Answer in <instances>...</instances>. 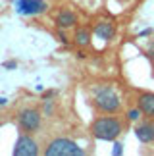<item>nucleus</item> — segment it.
<instances>
[{"label": "nucleus", "mask_w": 154, "mask_h": 156, "mask_svg": "<svg viewBox=\"0 0 154 156\" xmlns=\"http://www.w3.org/2000/svg\"><path fill=\"white\" fill-rule=\"evenodd\" d=\"M135 135L141 143L145 145H150L154 143V122H143L135 127Z\"/></svg>", "instance_id": "7"}, {"label": "nucleus", "mask_w": 154, "mask_h": 156, "mask_svg": "<svg viewBox=\"0 0 154 156\" xmlns=\"http://www.w3.org/2000/svg\"><path fill=\"white\" fill-rule=\"evenodd\" d=\"M39 151V145L37 141L33 139L29 133H21L16 141V147H14V154L16 156H37Z\"/></svg>", "instance_id": "5"}, {"label": "nucleus", "mask_w": 154, "mask_h": 156, "mask_svg": "<svg viewBox=\"0 0 154 156\" xmlns=\"http://www.w3.org/2000/svg\"><path fill=\"white\" fill-rule=\"evenodd\" d=\"M121 147H123L121 143H116V145H114V154H116V156H120V154L123 152V148H121Z\"/></svg>", "instance_id": "13"}, {"label": "nucleus", "mask_w": 154, "mask_h": 156, "mask_svg": "<svg viewBox=\"0 0 154 156\" xmlns=\"http://www.w3.org/2000/svg\"><path fill=\"white\" fill-rule=\"evenodd\" d=\"M94 35H96L98 39H102V41L114 39V35H116L114 23H112V21H98L96 25H94Z\"/></svg>", "instance_id": "9"}, {"label": "nucleus", "mask_w": 154, "mask_h": 156, "mask_svg": "<svg viewBox=\"0 0 154 156\" xmlns=\"http://www.w3.org/2000/svg\"><path fill=\"white\" fill-rule=\"evenodd\" d=\"M58 39H60L62 43H66V44H68V37L64 35V29H60V31H58Z\"/></svg>", "instance_id": "14"}, {"label": "nucleus", "mask_w": 154, "mask_h": 156, "mask_svg": "<svg viewBox=\"0 0 154 156\" xmlns=\"http://www.w3.org/2000/svg\"><path fill=\"white\" fill-rule=\"evenodd\" d=\"M127 118L131 119V122H137V119L141 118V110H139V108H133V110H129V112H127Z\"/></svg>", "instance_id": "12"}, {"label": "nucleus", "mask_w": 154, "mask_h": 156, "mask_svg": "<svg viewBox=\"0 0 154 156\" xmlns=\"http://www.w3.org/2000/svg\"><path fill=\"white\" fill-rule=\"evenodd\" d=\"M94 104L104 114H116L121 108V100L110 85H100L94 89Z\"/></svg>", "instance_id": "2"}, {"label": "nucleus", "mask_w": 154, "mask_h": 156, "mask_svg": "<svg viewBox=\"0 0 154 156\" xmlns=\"http://www.w3.org/2000/svg\"><path fill=\"white\" fill-rule=\"evenodd\" d=\"M16 66H17V62H14V60H12V62H6V64H4V68H6V69H14Z\"/></svg>", "instance_id": "15"}, {"label": "nucleus", "mask_w": 154, "mask_h": 156, "mask_svg": "<svg viewBox=\"0 0 154 156\" xmlns=\"http://www.w3.org/2000/svg\"><path fill=\"white\" fill-rule=\"evenodd\" d=\"M40 123H43V114L37 108H23L17 118V125L23 133H35L39 131Z\"/></svg>", "instance_id": "4"}, {"label": "nucleus", "mask_w": 154, "mask_h": 156, "mask_svg": "<svg viewBox=\"0 0 154 156\" xmlns=\"http://www.w3.org/2000/svg\"><path fill=\"white\" fill-rule=\"evenodd\" d=\"M137 108L141 110V114L149 118H154V93H143L137 100Z\"/></svg>", "instance_id": "8"}, {"label": "nucleus", "mask_w": 154, "mask_h": 156, "mask_svg": "<svg viewBox=\"0 0 154 156\" xmlns=\"http://www.w3.org/2000/svg\"><path fill=\"white\" fill-rule=\"evenodd\" d=\"M123 131V123L114 116H100L94 118L91 123V133L100 141H116Z\"/></svg>", "instance_id": "1"}, {"label": "nucleus", "mask_w": 154, "mask_h": 156, "mask_svg": "<svg viewBox=\"0 0 154 156\" xmlns=\"http://www.w3.org/2000/svg\"><path fill=\"white\" fill-rule=\"evenodd\" d=\"M56 23H58L60 29H69V27H73L77 23V16L72 10H62L60 14L56 16Z\"/></svg>", "instance_id": "10"}, {"label": "nucleus", "mask_w": 154, "mask_h": 156, "mask_svg": "<svg viewBox=\"0 0 154 156\" xmlns=\"http://www.w3.org/2000/svg\"><path fill=\"white\" fill-rule=\"evenodd\" d=\"M44 0H16V10L21 16H40L46 12Z\"/></svg>", "instance_id": "6"}, {"label": "nucleus", "mask_w": 154, "mask_h": 156, "mask_svg": "<svg viewBox=\"0 0 154 156\" xmlns=\"http://www.w3.org/2000/svg\"><path fill=\"white\" fill-rule=\"evenodd\" d=\"M44 112H46V114H50V112H52V104L48 102V100H46V104H44Z\"/></svg>", "instance_id": "16"}, {"label": "nucleus", "mask_w": 154, "mask_h": 156, "mask_svg": "<svg viewBox=\"0 0 154 156\" xmlns=\"http://www.w3.org/2000/svg\"><path fill=\"white\" fill-rule=\"evenodd\" d=\"M73 43L77 46H89V43H91V33H89V29L87 27H83V29H77V33H75V37H73Z\"/></svg>", "instance_id": "11"}, {"label": "nucleus", "mask_w": 154, "mask_h": 156, "mask_svg": "<svg viewBox=\"0 0 154 156\" xmlns=\"http://www.w3.org/2000/svg\"><path fill=\"white\" fill-rule=\"evenodd\" d=\"M44 154L46 156H83L85 151L75 141L66 139V137H58V139L48 143V147L44 148Z\"/></svg>", "instance_id": "3"}]
</instances>
